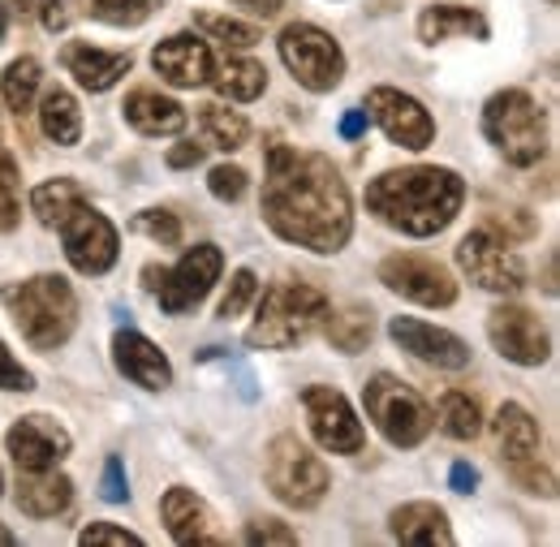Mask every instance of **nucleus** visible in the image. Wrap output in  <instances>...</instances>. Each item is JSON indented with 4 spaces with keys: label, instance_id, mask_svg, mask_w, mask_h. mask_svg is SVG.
<instances>
[{
    "label": "nucleus",
    "instance_id": "nucleus-14",
    "mask_svg": "<svg viewBox=\"0 0 560 547\" xmlns=\"http://www.w3.org/2000/svg\"><path fill=\"white\" fill-rule=\"evenodd\" d=\"M488 337L495 345V353L517 362V366H544L552 358V337H548L544 319L526 306H513V302L495 306L488 315Z\"/></svg>",
    "mask_w": 560,
    "mask_h": 547
},
{
    "label": "nucleus",
    "instance_id": "nucleus-20",
    "mask_svg": "<svg viewBox=\"0 0 560 547\" xmlns=\"http://www.w3.org/2000/svg\"><path fill=\"white\" fill-rule=\"evenodd\" d=\"M113 362H117V371H121L130 384H139L147 393H160V388L173 384V366H168L164 349L155 341H147L135 328H121V333L113 337Z\"/></svg>",
    "mask_w": 560,
    "mask_h": 547
},
{
    "label": "nucleus",
    "instance_id": "nucleus-2",
    "mask_svg": "<svg viewBox=\"0 0 560 547\" xmlns=\"http://www.w3.org/2000/svg\"><path fill=\"white\" fill-rule=\"evenodd\" d=\"M462 203H466V182L440 164L388 168L366 186V211L410 237H435L457 220Z\"/></svg>",
    "mask_w": 560,
    "mask_h": 547
},
{
    "label": "nucleus",
    "instance_id": "nucleus-22",
    "mask_svg": "<svg viewBox=\"0 0 560 547\" xmlns=\"http://www.w3.org/2000/svg\"><path fill=\"white\" fill-rule=\"evenodd\" d=\"M61 66L70 69L73 82L82 91L104 95V91H113L130 73L135 57L130 53H108V48H95V44H66L61 48Z\"/></svg>",
    "mask_w": 560,
    "mask_h": 547
},
{
    "label": "nucleus",
    "instance_id": "nucleus-51",
    "mask_svg": "<svg viewBox=\"0 0 560 547\" xmlns=\"http://www.w3.org/2000/svg\"><path fill=\"white\" fill-rule=\"evenodd\" d=\"M13 544H18V535L9 526H0V547H13Z\"/></svg>",
    "mask_w": 560,
    "mask_h": 547
},
{
    "label": "nucleus",
    "instance_id": "nucleus-41",
    "mask_svg": "<svg viewBox=\"0 0 560 547\" xmlns=\"http://www.w3.org/2000/svg\"><path fill=\"white\" fill-rule=\"evenodd\" d=\"M78 544H121V547H142V539L135 531H121V526H108V522H91L82 535H78Z\"/></svg>",
    "mask_w": 560,
    "mask_h": 547
},
{
    "label": "nucleus",
    "instance_id": "nucleus-50",
    "mask_svg": "<svg viewBox=\"0 0 560 547\" xmlns=\"http://www.w3.org/2000/svg\"><path fill=\"white\" fill-rule=\"evenodd\" d=\"M544 289L557 293V255H548V268H544Z\"/></svg>",
    "mask_w": 560,
    "mask_h": 547
},
{
    "label": "nucleus",
    "instance_id": "nucleus-16",
    "mask_svg": "<svg viewBox=\"0 0 560 547\" xmlns=\"http://www.w3.org/2000/svg\"><path fill=\"white\" fill-rule=\"evenodd\" d=\"M9 453L18 470H57L70 457V431L48 414H26L9 427Z\"/></svg>",
    "mask_w": 560,
    "mask_h": 547
},
{
    "label": "nucleus",
    "instance_id": "nucleus-52",
    "mask_svg": "<svg viewBox=\"0 0 560 547\" xmlns=\"http://www.w3.org/2000/svg\"><path fill=\"white\" fill-rule=\"evenodd\" d=\"M4 31H9V9H4V0H0V44H4Z\"/></svg>",
    "mask_w": 560,
    "mask_h": 547
},
{
    "label": "nucleus",
    "instance_id": "nucleus-24",
    "mask_svg": "<svg viewBox=\"0 0 560 547\" xmlns=\"http://www.w3.org/2000/svg\"><path fill=\"white\" fill-rule=\"evenodd\" d=\"M126 121L147 138H168L186 130V108L160 91H130L126 104H121Z\"/></svg>",
    "mask_w": 560,
    "mask_h": 547
},
{
    "label": "nucleus",
    "instance_id": "nucleus-10",
    "mask_svg": "<svg viewBox=\"0 0 560 547\" xmlns=\"http://www.w3.org/2000/svg\"><path fill=\"white\" fill-rule=\"evenodd\" d=\"M380 284L388 293L406 298V302L431 306V311L457 302V280L448 276V268L435 264V259H427V255H410V251L406 255H388L380 264Z\"/></svg>",
    "mask_w": 560,
    "mask_h": 547
},
{
    "label": "nucleus",
    "instance_id": "nucleus-31",
    "mask_svg": "<svg viewBox=\"0 0 560 547\" xmlns=\"http://www.w3.org/2000/svg\"><path fill=\"white\" fill-rule=\"evenodd\" d=\"M199 130H203V138H208L211 147H220V151H237V147H246V138H250L246 117L233 113V108H224V104H203V108H199Z\"/></svg>",
    "mask_w": 560,
    "mask_h": 547
},
{
    "label": "nucleus",
    "instance_id": "nucleus-1",
    "mask_svg": "<svg viewBox=\"0 0 560 547\" xmlns=\"http://www.w3.org/2000/svg\"><path fill=\"white\" fill-rule=\"evenodd\" d=\"M264 220L289 246L311 255H337L353 237V203L341 168L319 151L268 147Z\"/></svg>",
    "mask_w": 560,
    "mask_h": 547
},
{
    "label": "nucleus",
    "instance_id": "nucleus-48",
    "mask_svg": "<svg viewBox=\"0 0 560 547\" xmlns=\"http://www.w3.org/2000/svg\"><path fill=\"white\" fill-rule=\"evenodd\" d=\"M233 4H237V9H246V13H259V18L268 22V18H277L284 0H233Z\"/></svg>",
    "mask_w": 560,
    "mask_h": 547
},
{
    "label": "nucleus",
    "instance_id": "nucleus-25",
    "mask_svg": "<svg viewBox=\"0 0 560 547\" xmlns=\"http://www.w3.org/2000/svg\"><path fill=\"white\" fill-rule=\"evenodd\" d=\"M488 18L470 4H431L419 18L422 44H444V39H488Z\"/></svg>",
    "mask_w": 560,
    "mask_h": 547
},
{
    "label": "nucleus",
    "instance_id": "nucleus-3",
    "mask_svg": "<svg viewBox=\"0 0 560 547\" xmlns=\"http://www.w3.org/2000/svg\"><path fill=\"white\" fill-rule=\"evenodd\" d=\"M9 315L22 333V341L39 353H52L73 337L78 328V298L66 276H31L4 289Z\"/></svg>",
    "mask_w": 560,
    "mask_h": 547
},
{
    "label": "nucleus",
    "instance_id": "nucleus-11",
    "mask_svg": "<svg viewBox=\"0 0 560 547\" xmlns=\"http://www.w3.org/2000/svg\"><path fill=\"white\" fill-rule=\"evenodd\" d=\"M220 272H224V255H220V246H211V242L190 246L173 272L160 276V289H155L160 311H164V315H190L211 289H215Z\"/></svg>",
    "mask_w": 560,
    "mask_h": 547
},
{
    "label": "nucleus",
    "instance_id": "nucleus-13",
    "mask_svg": "<svg viewBox=\"0 0 560 547\" xmlns=\"http://www.w3.org/2000/svg\"><path fill=\"white\" fill-rule=\"evenodd\" d=\"M61 242H66V259L82 276H104L117 264V255H121L117 224L104 211H95V207L86 203L61 224Z\"/></svg>",
    "mask_w": 560,
    "mask_h": 547
},
{
    "label": "nucleus",
    "instance_id": "nucleus-28",
    "mask_svg": "<svg viewBox=\"0 0 560 547\" xmlns=\"http://www.w3.org/2000/svg\"><path fill=\"white\" fill-rule=\"evenodd\" d=\"M82 203H86V195H82V186L70 182V177H57V182H44V186L31 190V211L48 229H61Z\"/></svg>",
    "mask_w": 560,
    "mask_h": 547
},
{
    "label": "nucleus",
    "instance_id": "nucleus-34",
    "mask_svg": "<svg viewBox=\"0 0 560 547\" xmlns=\"http://www.w3.org/2000/svg\"><path fill=\"white\" fill-rule=\"evenodd\" d=\"M195 26L208 35V39H220L224 48H255L259 44V26H250V22H237V18H229V13H195Z\"/></svg>",
    "mask_w": 560,
    "mask_h": 547
},
{
    "label": "nucleus",
    "instance_id": "nucleus-53",
    "mask_svg": "<svg viewBox=\"0 0 560 547\" xmlns=\"http://www.w3.org/2000/svg\"><path fill=\"white\" fill-rule=\"evenodd\" d=\"M0 496H4V470H0Z\"/></svg>",
    "mask_w": 560,
    "mask_h": 547
},
{
    "label": "nucleus",
    "instance_id": "nucleus-33",
    "mask_svg": "<svg viewBox=\"0 0 560 547\" xmlns=\"http://www.w3.org/2000/svg\"><path fill=\"white\" fill-rule=\"evenodd\" d=\"M435 418H440V431L453 440H475L483 431V410L470 393H444Z\"/></svg>",
    "mask_w": 560,
    "mask_h": 547
},
{
    "label": "nucleus",
    "instance_id": "nucleus-26",
    "mask_svg": "<svg viewBox=\"0 0 560 547\" xmlns=\"http://www.w3.org/2000/svg\"><path fill=\"white\" fill-rule=\"evenodd\" d=\"M393 539L401 544H419V547H448L453 544V526H448V513L431 500H415V504H401L393 509Z\"/></svg>",
    "mask_w": 560,
    "mask_h": 547
},
{
    "label": "nucleus",
    "instance_id": "nucleus-37",
    "mask_svg": "<svg viewBox=\"0 0 560 547\" xmlns=\"http://www.w3.org/2000/svg\"><path fill=\"white\" fill-rule=\"evenodd\" d=\"M155 4L160 0H91V18L113 22V26H139Z\"/></svg>",
    "mask_w": 560,
    "mask_h": 547
},
{
    "label": "nucleus",
    "instance_id": "nucleus-36",
    "mask_svg": "<svg viewBox=\"0 0 560 547\" xmlns=\"http://www.w3.org/2000/svg\"><path fill=\"white\" fill-rule=\"evenodd\" d=\"M259 298V276L250 272V268H237L233 272V280H229V289H224V298H220V319H237L250 302Z\"/></svg>",
    "mask_w": 560,
    "mask_h": 547
},
{
    "label": "nucleus",
    "instance_id": "nucleus-30",
    "mask_svg": "<svg viewBox=\"0 0 560 547\" xmlns=\"http://www.w3.org/2000/svg\"><path fill=\"white\" fill-rule=\"evenodd\" d=\"M324 333H328V345L341 349V353H358L366 349L371 333H375V319H371V306H346V311H332L324 315Z\"/></svg>",
    "mask_w": 560,
    "mask_h": 547
},
{
    "label": "nucleus",
    "instance_id": "nucleus-21",
    "mask_svg": "<svg viewBox=\"0 0 560 547\" xmlns=\"http://www.w3.org/2000/svg\"><path fill=\"white\" fill-rule=\"evenodd\" d=\"M160 517H164V526H168V535H173V544L182 547H195V544H224L220 535H215V517H211L208 500L203 496H195L190 487H168L164 491V500H160Z\"/></svg>",
    "mask_w": 560,
    "mask_h": 547
},
{
    "label": "nucleus",
    "instance_id": "nucleus-47",
    "mask_svg": "<svg viewBox=\"0 0 560 547\" xmlns=\"http://www.w3.org/2000/svg\"><path fill=\"white\" fill-rule=\"evenodd\" d=\"M366 126H371L366 108H353V113H346V117H341V138H346V142H353V138L366 135Z\"/></svg>",
    "mask_w": 560,
    "mask_h": 547
},
{
    "label": "nucleus",
    "instance_id": "nucleus-46",
    "mask_svg": "<svg viewBox=\"0 0 560 547\" xmlns=\"http://www.w3.org/2000/svg\"><path fill=\"white\" fill-rule=\"evenodd\" d=\"M18 220H22V207H18V190L0 186V233L18 229Z\"/></svg>",
    "mask_w": 560,
    "mask_h": 547
},
{
    "label": "nucleus",
    "instance_id": "nucleus-18",
    "mask_svg": "<svg viewBox=\"0 0 560 547\" xmlns=\"http://www.w3.org/2000/svg\"><path fill=\"white\" fill-rule=\"evenodd\" d=\"M151 66L155 73L168 82V86H182V91H195V86H208L211 73H215V57L203 39L195 35H168L155 44L151 53Z\"/></svg>",
    "mask_w": 560,
    "mask_h": 547
},
{
    "label": "nucleus",
    "instance_id": "nucleus-19",
    "mask_svg": "<svg viewBox=\"0 0 560 547\" xmlns=\"http://www.w3.org/2000/svg\"><path fill=\"white\" fill-rule=\"evenodd\" d=\"M491 435H495V453H500V462H504L509 475L539 462L544 435H539V422H535V414L526 410V406L504 401L495 410V418H491Z\"/></svg>",
    "mask_w": 560,
    "mask_h": 547
},
{
    "label": "nucleus",
    "instance_id": "nucleus-35",
    "mask_svg": "<svg viewBox=\"0 0 560 547\" xmlns=\"http://www.w3.org/2000/svg\"><path fill=\"white\" fill-rule=\"evenodd\" d=\"M130 229L142 233V237H151L155 246H182V220H177V211H160V207L139 211L130 220Z\"/></svg>",
    "mask_w": 560,
    "mask_h": 547
},
{
    "label": "nucleus",
    "instance_id": "nucleus-29",
    "mask_svg": "<svg viewBox=\"0 0 560 547\" xmlns=\"http://www.w3.org/2000/svg\"><path fill=\"white\" fill-rule=\"evenodd\" d=\"M211 82L220 86L224 100L250 104V100H259L268 91V69L259 66V61H250V57H229L224 66L211 73Z\"/></svg>",
    "mask_w": 560,
    "mask_h": 547
},
{
    "label": "nucleus",
    "instance_id": "nucleus-12",
    "mask_svg": "<svg viewBox=\"0 0 560 547\" xmlns=\"http://www.w3.org/2000/svg\"><path fill=\"white\" fill-rule=\"evenodd\" d=\"M302 410H306L311 435L319 440L324 453H341V457L362 453L366 431H362L353 406L346 401V393H337V388H328V384H311V388L302 393Z\"/></svg>",
    "mask_w": 560,
    "mask_h": 547
},
{
    "label": "nucleus",
    "instance_id": "nucleus-43",
    "mask_svg": "<svg viewBox=\"0 0 560 547\" xmlns=\"http://www.w3.org/2000/svg\"><path fill=\"white\" fill-rule=\"evenodd\" d=\"M70 4L73 0H35V13H39V22L57 35V31H66V26H70V18H73Z\"/></svg>",
    "mask_w": 560,
    "mask_h": 547
},
{
    "label": "nucleus",
    "instance_id": "nucleus-15",
    "mask_svg": "<svg viewBox=\"0 0 560 547\" xmlns=\"http://www.w3.org/2000/svg\"><path fill=\"white\" fill-rule=\"evenodd\" d=\"M366 117L388 135V142L406 147V151H422L435 142V121L422 108L415 95L397 91V86H375L366 95Z\"/></svg>",
    "mask_w": 560,
    "mask_h": 547
},
{
    "label": "nucleus",
    "instance_id": "nucleus-4",
    "mask_svg": "<svg viewBox=\"0 0 560 547\" xmlns=\"http://www.w3.org/2000/svg\"><path fill=\"white\" fill-rule=\"evenodd\" d=\"M483 135L513 168H530L548 151V113L522 86L495 91L483 108Z\"/></svg>",
    "mask_w": 560,
    "mask_h": 547
},
{
    "label": "nucleus",
    "instance_id": "nucleus-7",
    "mask_svg": "<svg viewBox=\"0 0 560 547\" xmlns=\"http://www.w3.org/2000/svg\"><path fill=\"white\" fill-rule=\"evenodd\" d=\"M264 479L272 487L280 504L289 509H315L328 487H332V475L328 466L319 462V453H311L298 435H277L264 453Z\"/></svg>",
    "mask_w": 560,
    "mask_h": 547
},
{
    "label": "nucleus",
    "instance_id": "nucleus-27",
    "mask_svg": "<svg viewBox=\"0 0 560 547\" xmlns=\"http://www.w3.org/2000/svg\"><path fill=\"white\" fill-rule=\"evenodd\" d=\"M39 130H44L48 142H57V147L82 142V108H78V100H73L66 86L44 91V100H39Z\"/></svg>",
    "mask_w": 560,
    "mask_h": 547
},
{
    "label": "nucleus",
    "instance_id": "nucleus-39",
    "mask_svg": "<svg viewBox=\"0 0 560 547\" xmlns=\"http://www.w3.org/2000/svg\"><path fill=\"white\" fill-rule=\"evenodd\" d=\"M246 544H280V547H293L298 544V531H289L284 522H277V517H264V522H250L246 526Z\"/></svg>",
    "mask_w": 560,
    "mask_h": 547
},
{
    "label": "nucleus",
    "instance_id": "nucleus-6",
    "mask_svg": "<svg viewBox=\"0 0 560 547\" xmlns=\"http://www.w3.org/2000/svg\"><path fill=\"white\" fill-rule=\"evenodd\" d=\"M362 401H366L371 422L380 427V435L393 449H419L422 440L431 435V427H435V414L427 410V401H422L410 384H401L388 371H380V375L366 380Z\"/></svg>",
    "mask_w": 560,
    "mask_h": 547
},
{
    "label": "nucleus",
    "instance_id": "nucleus-40",
    "mask_svg": "<svg viewBox=\"0 0 560 547\" xmlns=\"http://www.w3.org/2000/svg\"><path fill=\"white\" fill-rule=\"evenodd\" d=\"M0 388H9V393H31L35 388V375L9 353L4 341H0Z\"/></svg>",
    "mask_w": 560,
    "mask_h": 547
},
{
    "label": "nucleus",
    "instance_id": "nucleus-9",
    "mask_svg": "<svg viewBox=\"0 0 560 547\" xmlns=\"http://www.w3.org/2000/svg\"><path fill=\"white\" fill-rule=\"evenodd\" d=\"M457 264L462 272L470 276L479 289L500 293V298H513L526 289V264L522 255L509 246V237L491 233V229H475L457 242Z\"/></svg>",
    "mask_w": 560,
    "mask_h": 547
},
{
    "label": "nucleus",
    "instance_id": "nucleus-5",
    "mask_svg": "<svg viewBox=\"0 0 560 547\" xmlns=\"http://www.w3.org/2000/svg\"><path fill=\"white\" fill-rule=\"evenodd\" d=\"M328 315V298L315 284H272L259 298V315L246 333L250 349H289V345L306 341Z\"/></svg>",
    "mask_w": 560,
    "mask_h": 547
},
{
    "label": "nucleus",
    "instance_id": "nucleus-32",
    "mask_svg": "<svg viewBox=\"0 0 560 547\" xmlns=\"http://www.w3.org/2000/svg\"><path fill=\"white\" fill-rule=\"evenodd\" d=\"M39 82H44V69H39V61H35V57H18L13 66L4 69V82H0V91H4V104H9L18 117H26V113L35 108Z\"/></svg>",
    "mask_w": 560,
    "mask_h": 547
},
{
    "label": "nucleus",
    "instance_id": "nucleus-17",
    "mask_svg": "<svg viewBox=\"0 0 560 547\" xmlns=\"http://www.w3.org/2000/svg\"><path fill=\"white\" fill-rule=\"evenodd\" d=\"M388 337L401 345L410 358H419V362L435 366V371H466L470 366V345L462 341L457 333L422 324L415 315H397L388 324Z\"/></svg>",
    "mask_w": 560,
    "mask_h": 547
},
{
    "label": "nucleus",
    "instance_id": "nucleus-49",
    "mask_svg": "<svg viewBox=\"0 0 560 547\" xmlns=\"http://www.w3.org/2000/svg\"><path fill=\"white\" fill-rule=\"evenodd\" d=\"M0 186H9V190H18V160L0 147Z\"/></svg>",
    "mask_w": 560,
    "mask_h": 547
},
{
    "label": "nucleus",
    "instance_id": "nucleus-42",
    "mask_svg": "<svg viewBox=\"0 0 560 547\" xmlns=\"http://www.w3.org/2000/svg\"><path fill=\"white\" fill-rule=\"evenodd\" d=\"M100 496H104L108 504H126V500H130V482H126V466H121V457H108V462H104Z\"/></svg>",
    "mask_w": 560,
    "mask_h": 547
},
{
    "label": "nucleus",
    "instance_id": "nucleus-23",
    "mask_svg": "<svg viewBox=\"0 0 560 547\" xmlns=\"http://www.w3.org/2000/svg\"><path fill=\"white\" fill-rule=\"evenodd\" d=\"M18 509L26 517H57L73 504V482L57 470H18V491H13Z\"/></svg>",
    "mask_w": 560,
    "mask_h": 547
},
{
    "label": "nucleus",
    "instance_id": "nucleus-44",
    "mask_svg": "<svg viewBox=\"0 0 560 547\" xmlns=\"http://www.w3.org/2000/svg\"><path fill=\"white\" fill-rule=\"evenodd\" d=\"M448 487H453V491H462V496H470V491L479 487V470H475L470 462H453V470H448Z\"/></svg>",
    "mask_w": 560,
    "mask_h": 547
},
{
    "label": "nucleus",
    "instance_id": "nucleus-8",
    "mask_svg": "<svg viewBox=\"0 0 560 547\" xmlns=\"http://www.w3.org/2000/svg\"><path fill=\"white\" fill-rule=\"evenodd\" d=\"M277 48H280V61L293 73V82H302L306 91L324 95V91L341 86V78H346V53H341V44L324 26L293 22V26L280 31Z\"/></svg>",
    "mask_w": 560,
    "mask_h": 547
},
{
    "label": "nucleus",
    "instance_id": "nucleus-38",
    "mask_svg": "<svg viewBox=\"0 0 560 547\" xmlns=\"http://www.w3.org/2000/svg\"><path fill=\"white\" fill-rule=\"evenodd\" d=\"M246 186H250V177H246V168H237V164H215L208 173V190L220 203H237V199L246 195Z\"/></svg>",
    "mask_w": 560,
    "mask_h": 547
},
{
    "label": "nucleus",
    "instance_id": "nucleus-45",
    "mask_svg": "<svg viewBox=\"0 0 560 547\" xmlns=\"http://www.w3.org/2000/svg\"><path fill=\"white\" fill-rule=\"evenodd\" d=\"M164 160H168V168H195V164L203 160V147H199V142H177Z\"/></svg>",
    "mask_w": 560,
    "mask_h": 547
}]
</instances>
